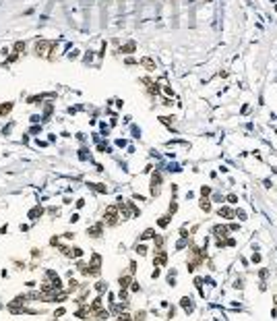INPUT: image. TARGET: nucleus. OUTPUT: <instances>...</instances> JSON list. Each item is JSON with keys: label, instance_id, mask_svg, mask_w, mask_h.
I'll use <instances>...</instances> for the list:
<instances>
[{"label": "nucleus", "instance_id": "nucleus-3", "mask_svg": "<svg viewBox=\"0 0 277 321\" xmlns=\"http://www.w3.org/2000/svg\"><path fill=\"white\" fill-rule=\"evenodd\" d=\"M166 259H167L166 251H163V249H157V257L153 259V263H155V267H161V265H166Z\"/></svg>", "mask_w": 277, "mask_h": 321}, {"label": "nucleus", "instance_id": "nucleus-1", "mask_svg": "<svg viewBox=\"0 0 277 321\" xmlns=\"http://www.w3.org/2000/svg\"><path fill=\"white\" fill-rule=\"evenodd\" d=\"M104 222L108 226H114L118 222V205H112V207H108L104 213Z\"/></svg>", "mask_w": 277, "mask_h": 321}, {"label": "nucleus", "instance_id": "nucleus-2", "mask_svg": "<svg viewBox=\"0 0 277 321\" xmlns=\"http://www.w3.org/2000/svg\"><path fill=\"white\" fill-rule=\"evenodd\" d=\"M52 48H54L52 41H37V44H35V52H37V56H48V52Z\"/></svg>", "mask_w": 277, "mask_h": 321}, {"label": "nucleus", "instance_id": "nucleus-20", "mask_svg": "<svg viewBox=\"0 0 277 321\" xmlns=\"http://www.w3.org/2000/svg\"><path fill=\"white\" fill-rule=\"evenodd\" d=\"M21 50H25V44H23V41H17V44H14V52L19 54Z\"/></svg>", "mask_w": 277, "mask_h": 321}, {"label": "nucleus", "instance_id": "nucleus-7", "mask_svg": "<svg viewBox=\"0 0 277 321\" xmlns=\"http://www.w3.org/2000/svg\"><path fill=\"white\" fill-rule=\"evenodd\" d=\"M134 48H137V46H134V41H128L126 46H122V48H120V52H124V54H130V52H134Z\"/></svg>", "mask_w": 277, "mask_h": 321}, {"label": "nucleus", "instance_id": "nucleus-10", "mask_svg": "<svg viewBox=\"0 0 277 321\" xmlns=\"http://www.w3.org/2000/svg\"><path fill=\"white\" fill-rule=\"evenodd\" d=\"M219 216H225V218H234V212L229 209V207H219Z\"/></svg>", "mask_w": 277, "mask_h": 321}, {"label": "nucleus", "instance_id": "nucleus-8", "mask_svg": "<svg viewBox=\"0 0 277 321\" xmlns=\"http://www.w3.org/2000/svg\"><path fill=\"white\" fill-rule=\"evenodd\" d=\"M101 230H104V228H101V224H97V226H93V228L89 230V234L93 236V238H97V236H101Z\"/></svg>", "mask_w": 277, "mask_h": 321}, {"label": "nucleus", "instance_id": "nucleus-23", "mask_svg": "<svg viewBox=\"0 0 277 321\" xmlns=\"http://www.w3.org/2000/svg\"><path fill=\"white\" fill-rule=\"evenodd\" d=\"M153 234H155V232H153L151 228H149V230H145V232H143V238H151Z\"/></svg>", "mask_w": 277, "mask_h": 321}, {"label": "nucleus", "instance_id": "nucleus-6", "mask_svg": "<svg viewBox=\"0 0 277 321\" xmlns=\"http://www.w3.org/2000/svg\"><path fill=\"white\" fill-rule=\"evenodd\" d=\"M141 66H145L147 71H155V62L151 58H141Z\"/></svg>", "mask_w": 277, "mask_h": 321}, {"label": "nucleus", "instance_id": "nucleus-16", "mask_svg": "<svg viewBox=\"0 0 277 321\" xmlns=\"http://www.w3.org/2000/svg\"><path fill=\"white\" fill-rule=\"evenodd\" d=\"M76 288H79V282L70 278V280H68V290H70V292H72V290H76Z\"/></svg>", "mask_w": 277, "mask_h": 321}, {"label": "nucleus", "instance_id": "nucleus-15", "mask_svg": "<svg viewBox=\"0 0 277 321\" xmlns=\"http://www.w3.org/2000/svg\"><path fill=\"white\" fill-rule=\"evenodd\" d=\"M108 317H110V315H108V311H101V309L95 313V319H108Z\"/></svg>", "mask_w": 277, "mask_h": 321}, {"label": "nucleus", "instance_id": "nucleus-21", "mask_svg": "<svg viewBox=\"0 0 277 321\" xmlns=\"http://www.w3.org/2000/svg\"><path fill=\"white\" fill-rule=\"evenodd\" d=\"M89 186H91V189H95L97 193H105V191H108L105 186H99V185H89Z\"/></svg>", "mask_w": 277, "mask_h": 321}, {"label": "nucleus", "instance_id": "nucleus-19", "mask_svg": "<svg viewBox=\"0 0 277 321\" xmlns=\"http://www.w3.org/2000/svg\"><path fill=\"white\" fill-rule=\"evenodd\" d=\"M167 224H170V216H163V218L159 220V226H161V228H166Z\"/></svg>", "mask_w": 277, "mask_h": 321}, {"label": "nucleus", "instance_id": "nucleus-11", "mask_svg": "<svg viewBox=\"0 0 277 321\" xmlns=\"http://www.w3.org/2000/svg\"><path fill=\"white\" fill-rule=\"evenodd\" d=\"M42 213H43L42 207H33V209L29 212V218H31V220H37V216H42Z\"/></svg>", "mask_w": 277, "mask_h": 321}, {"label": "nucleus", "instance_id": "nucleus-18", "mask_svg": "<svg viewBox=\"0 0 277 321\" xmlns=\"http://www.w3.org/2000/svg\"><path fill=\"white\" fill-rule=\"evenodd\" d=\"M105 288H108V284H104V282H97V284H95V290H97V292H104Z\"/></svg>", "mask_w": 277, "mask_h": 321}, {"label": "nucleus", "instance_id": "nucleus-13", "mask_svg": "<svg viewBox=\"0 0 277 321\" xmlns=\"http://www.w3.org/2000/svg\"><path fill=\"white\" fill-rule=\"evenodd\" d=\"M10 110H13V104H10V102H8V104H2V106H0V114H8Z\"/></svg>", "mask_w": 277, "mask_h": 321}, {"label": "nucleus", "instance_id": "nucleus-4", "mask_svg": "<svg viewBox=\"0 0 277 321\" xmlns=\"http://www.w3.org/2000/svg\"><path fill=\"white\" fill-rule=\"evenodd\" d=\"M159 182H161V174L155 172V174L151 176V193H153V195H157V193H159Z\"/></svg>", "mask_w": 277, "mask_h": 321}, {"label": "nucleus", "instance_id": "nucleus-14", "mask_svg": "<svg viewBox=\"0 0 277 321\" xmlns=\"http://www.w3.org/2000/svg\"><path fill=\"white\" fill-rule=\"evenodd\" d=\"M182 307L186 309V311H192V302H190V298H188V296H184V298H182Z\"/></svg>", "mask_w": 277, "mask_h": 321}, {"label": "nucleus", "instance_id": "nucleus-12", "mask_svg": "<svg viewBox=\"0 0 277 321\" xmlns=\"http://www.w3.org/2000/svg\"><path fill=\"white\" fill-rule=\"evenodd\" d=\"M91 311H93V313H97V311H99V309H101V298H95V301H93V305H91Z\"/></svg>", "mask_w": 277, "mask_h": 321}, {"label": "nucleus", "instance_id": "nucleus-24", "mask_svg": "<svg viewBox=\"0 0 277 321\" xmlns=\"http://www.w3.org/2000/svg\"><path fill=\"white\" fill-rule=\"evenodd\" d=\"M201 193H203V197H205V195H209V193H211V189H209V186H203Z\"/></svg>", "mask_w": 277, "mask_h": 321}, {"label": "nucleus", "instance_id": "nucleus-26", "mask_svg": "<svg viewBox=\"0 0 277 321\" xmlns=\"http://www.w3.org/2000/svg\"><path fill=\"white\" fill-rule=\"evenodd\" d=\"M176 209H178V205H176V203H172V205H170V213H174Z\"/></svg>", "mask_w": 277, "mask_h": 321}, {"label": "nucleus", "instance_id": "nucleus-22", "mask_svg": "<svg viewBox=\"0 0 277 321\" xmlns=\"http://www.w3.org/2000/svg\"><path fill=\"white\" fill-rule=\"evenodd\" d=\"M137 253H138V255H145V253H147V246H145V245H138V246H137Z\"/></svg>", "mask_w": 277, "mask_h": 321}, {"label": "nucleus", "instance_id": "nucleus-25", "mask_svg": "<svg viewBox=\"0 0 277 321\" xmlns=\"http://www.w3.org/2000/svg\"><path fill=\"white\" fill-rule=\"evenodd\" d=\"M228 201H229V203H236L238 199H236V195H228Z\"/></svg>", "mask_w": 277, "mask_h": 321}, {"label": "nucleus", "instance_id": "nucleus-9", "mask_svg": "<svg viewBox=\"0 0 277 321\" xmlns=\"http://www.w3.org/2000/svg\"><path fill=\"white\" fill-rule=\"evenodd\" d=\"M118 284H120V288H128L130 286V278H128V276H120V280H118Z\"/></svg>", "mask_w": 277, "mask_h": 321}, {"label": "nucleus", "instance_id": "nucleus-17", "mask_svg": "<svg viewBox=\"0 0 277 321\" xmlns=\"http://www.w3.org/2000/svg\"><path fill=\"white\" fill-rule=\"evenodd\" d=\"M201 209H203V212H209V209H211V203H209L207 199H203V201H201Z\"/></svg>", "mask_w": 277, "mask_h": 321}, {"label": "nucleus", "instance_id": "nucleus-5", "mask_svg": "<svg viewBox=\"0 0 277 321\" xmlns=\"http://www.w3.org/2000/svg\"><path fill=\"white\" fill-rule=\"evenodd\" d=\"M213 234L215 236H219V238H223V236H228V228H225V226H215Z\"/></svg>", "mask_w": 277, "mask_h": 321}]
</instances>
